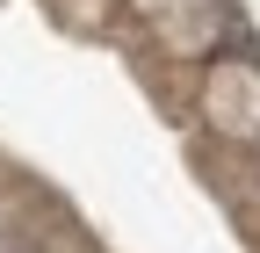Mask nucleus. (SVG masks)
<instances>
[{
    "label": "nucleus",
    "mask_w": 260,
    "mask_h": 253,
    "mask_svg": "<svg viewBox=\"0 0 260 253\" xmlns=\"http://www.w3.org/2000/svg\"><path fill=\"white\" fill-rule=\"evenodd\" d=\"M203 109L217 131H232V138H253L260 131V80L246 66H217L210 73V94H203Z\"/></svg>",
    "instance_id": "obj_1"
},
{
    "label": "nucleus",
    "mask_w": 260,
    "mask_h": 253,
    "mask_svg": "<svg viewBox=\"0 0 260 253\" xmlns=\"http://www.w3.org/2000/svg\"><path fill=\"white\" fill-rule=\"evenodd\" d=\"M130 8H138V15H174L181 0H130Z\"/></svg>",
    "instance_id": "obj_2"
}]
</instances>
